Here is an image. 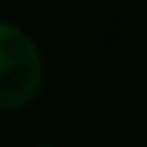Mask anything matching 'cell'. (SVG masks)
<instances>
[{
	"label": "cell",
	"instance_id": "1",
	"mask_svg": "<svg viewBox=\"0 0 147 147\" xmlns=\"http://www.w3.org/2000/svg\"><path fill=\"white\" fill-rule=\"evenodd\" d=\"M45 84V60L36 39L12 21H0V114L21 111Z\"/></svg>",
	"mask_w": 147,
	"mask_h": 147
},
{
	"label": "cell",
	"instance_id": "2",
	"mask_svg": "<svg viewBox=\"0 0 147 147\" xmlns=\"http://www.w3.org/2000/svg\"><path fill=\"white\" fill-rule=\"evenodd\" d=\"M33 147H60V144H33Z\"/></svg>",
	"mask_w": 147,
	"mask_h": 147
}]
</instances>
